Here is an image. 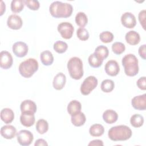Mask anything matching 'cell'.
I'll use <instances>...</instances> for the list:
<instances>
[{"label": "cell", "instance_id": "8fae6325", "mask_svg": "<svg viewBox=\"0 0 146 146\" xmlns=\"http://www.w3.org/2000/svg\"><path fill=\"white\" fill-rule=\"evenodd\" d=\"M122 25L128 29L133 28L136 25V19L135 15L130 12H125L121 17Z\"/></svg>", "mask_w": 146, "mask_h": 146}, {"label": "cell", "instance_id": "2e32d148", "mask_svg": "<svg viewBox=\"0 0 146 146\" xmlns=\"http://www.w3.org/2000/svg\"><path fill=\"white\" fill-rule=\"evenodd\" d=\"M17 133L16 128L11 125H6L2 127L1 128V135L6 139H11L14 138Z\"/></svg>", "mask_w": 146, "mask_h": 146}, {"label": "cell", "instance_id": "9a60e30c", "mask_svg": "<svg viewBox=\"0 0 146 146\" xmlns=\"http://www.w3.org/2000/svg\"><path fill=\"white\" fill-rule=\"evenodd\" d=\"M22 113H35L36 112L37 107L35 103L31 100H23L20 106Z\"/></svg>", "mask_w": 146, "mask_h": 146}, {"label": "cell", "instance_id": "ab89813d", "mask_svg": "<svg viewBox=\"0 0 146 146\" xmlns=\"http://www.w3.org/2000/svg\"><path fill=\"white\" fill-rule=\"evenodd\" d=\"M145 50H146V45L143 44L141 45L139 48V54L140 55V56L143 58L144 60H145V56H146V54H145Z\"/></svg>", "mask_w": 146, "mask_h": 146}, {"label": "cell", "instance_id": "d6a6232c", "mask_svg": "<svg viewBox=\"0 0 146 146\" xmlns=\"http://www.w3.org/2000/svg\"><path fill=\"white\" fill-rule=\"evenodd\" d=\"M53 48L56 52L59 54H62L66 51L68 48V45L65 42L58 40L54 44Z\"/></svg>", "mask_w": 146, "mask_h": 146}, {"label": "cell", "instance_id": "e575fe53", "mask_svg": "<svg viewBox=\"0 0 146 146\" xmlns=\"http://www.w3.org/2000/svg\"><path fill=\"white\" fill-rule=\"evenodd\" d=\"M125 50V45L120 42H116L112 44V50L116 55H120L122 54Z\"/></svg>", "mask_w": 146, "mask_h": 146}, {"label": "cell", "instance_id": "277c9868", "mask_svg": "<svg viewBox=\"0 0 146 146\" xmlns=\"http://www.w3.org/2000/svg\"><path fill=\"white\" fill-rule=\"evenodd\" d=\"M83 66L82 60L78 57L70 58L67 63V68L70 76L75 80H79L83 76Z\"/></svg>", "mask_w": 146, "mask_h": 146}, {"label": "cell", "instance_id": "52a82bcc", "mask_svg": "<svg viewBox=\"0 0 146 146\" xmlns=\"http://www.w3.org/2000/svg\"><path fill=\"white\" fill-rule=\"evenodd\" d=\"M57 29L62 37L66 39H69L72 36L74 28L72 25L69 22H64L58 25Z\"/></svg>", "mask_w": 146, "mask_h": 146}, {"label": "cell", "instance_id": "4316f807", "mask_svg": "<svg viewBox=\"0 0 146 146\" xmlns=\"http://www.w3.org/2000/svg\"><path fill=\"white\" fill-rule=\"evenodd\" d=\"M36 130L40 134H44L48 129V123L44 119H39L36 123Z\"/></svg>", "mask_w": 146, "mask_h": 146}, {"label": "cell", "instance_id": "7a4b0ae2", "mask_svg": "<svg viewBox=\"0 0 146 146\" xmlns=\"http://www.w3.org/2000/svg\"><path fill=\"white\" fill-rule=\"evenodd\" d=\"M131 129L127 125H120L111 127L108 132V137L112 141H125L132 136Z\"/></svg>", "mask_w": 146, "mask_h": 146}, {"label": "cell", "instance_id": "cb8c5ba5", "mask_svg": "<svg viewBox=\"0 0 146 146\" xmlns=\"http://www.w3.org/2000/svg\"><path fill=\"white\" fill-rule=\"evenodd\" d=\"M71 120L73 125L76 127H80L85 123L86 118L84 113L80 112L75 115L71 116Z\"/></svg>", "mask_w": 146, "mask_h": 146}, {"label": "cell", "instance_id": "d6986e66", "mask_svg": "<svg viewBox=\"0 0 146 146\" xmlns=\"http://www.w3.org/2000/svg\"><path fill=\"white\" fill-rule=\"evenodd\" d=\"M126 42L131 45H136L140 40V36L138 33L135 31L131 30L126 33L125 36Z\"/></svg>", "mask_w": 146, "mask_h": 146}, {"label": "cell", "instance_id": "60d3db41", "mask_svg": "<svg viewBox=\"0 0 146 146\" xmlns=\"http://www.w3.org/2000/svg\"><path fill=\"white\" fill-rule=\"evenodd\" d=\"M88 145L89 146H103V143L102 141V140H94L91 141L90 142V143L88 144Z\"/></svg>", "mask_w": 146, "mask_h": 146}, {"label": "cell", "instance_id": "b9f144b4", "mask_svg": "<svg viewBox=\"0 0 146 146\" xmlns=\"http://www.w3.org/2000/svg\"><path fill=\"white\" fill-rule=\"evenodd\" d=\"M35 146H47L48 144L47 143V142L46 141V140H44L43 139H39L37 140H36L35 144H34Z\"/></svg>", "mask_w": 146, "mask_h": 146}, {"label": "cell", "instance_id": "f546056e", "mask_svg": "<svg viewBox=\"0 0 146 146\" xmlns=\"http://www.w3.org/2000/svg\"><path fill=\"white\" fill-rule=\"evenodd\" d=\"M24 6V1L13 0L11 3V10L13 13H19L23 9Z\"/></svg>", "mask_w": 146, "mask_h": 146}, {"label": "cell", "instance_id": "7c38bea8", "mask_svg": "<svg viewBox=\"0 0 146 146\" xmlns=\"http://www.w3.org/2000/svg\"><path fill=\"white\" fill-rule=\"evenodd\" d=\"M104 70L107 75L111 76H115L119 74L120 67L118 63L116 60H110L106 63Z\"/></svg>", "mask_w": 146, "mask_h": 146}, {"label": "cell", "instance_id": "9c48e42d", "mask_svg": "<svg viewBox=\"0 0 146 146\" xmlns=\"http://www.w3.org/2000/svg\"><path fill=\"white\" fill-rule=\"evenodd\" d=\"M13 51L14 55L19 58L25 56L29 50L28 46L23 42H17L13 45Z\"/></svg>", "mask_w": 146, "mask_h": 146}, {"label": "cell", "instance_id": "44dd1931", "mask_svg": "<svg viewBox=\"0 0 146 146\" xmlns=\"http://www.w3.org/2000/svg\"><path fill=\"white\" fill-rule=\"evenodd\" d=\"M103 120L107 124H113L118 119L117 113L113 110H107L103 113Z\"/></svg>", "mask_w": 146, "mask_h": 146}, {"label": "cell", "instance_id": "836d02e7", "mask_svg": "<svg viewBox=\"0 0 146 146\" xmlns=\"http://www.w3.org/2000/svg\"><path fill=\"white\" fill-rule=\"evenodd\" d=\"M113 35L112 33L108 31H106L101 33L99 35L100 40L103 43H110L113 39Z\"/></svg>", "mask_w": 146, "mask_h": 146}, {"label": "cell", "instance_id": "f35d334b", "mask_svg": "<svg viewBox=\"0 0 146 146\" xmlns=\"http://www.w3.org/2000/svg\"><path fill=\"white\" fill-rule=\"evenodd\" d=\"M136 84L137 87L142 90H146V79L145 76H142L136 82Z\"/></svg>", "mask_w": 146, "mask_h": 146}, {"label": "cell", "instance_id": "5bb4252c", "mask_svg": "<svg viewBox=\"0 0 146 146\" xmlns=\"http://www.w3.org/2000/svg\"><path fill=\"white\" fill-rule=\"evenodd\" d=\"M22 20L20 16L16 14L10 15L7 21V26L13 30H19L22 26Z\"/></svg>", "mask_w": 146, "mask_h": 146}, {"label": "cell", "instance_id": "74e56055", "mask_svg": "<svg viewBox=\"0 0 146 146\" xmlns=\"http://www.w3.org/2000/svg\"><path fill=\"white\" fill-rule=\"evenodd\" d=\"M145 10H143L140 11L138 16L139 21L140 23V25L142 26L144 30L145 29Z\"/></svg>", "mask_w": 146, "mask_h": 146}, {"label": "cell", "instance_id": "603a6c76", "mask_svg": "<svg viewBox=\"0 0 146 146\" xmlns=\"http://www.w3.org/2000/svg\"><path fill=\"white\" fill-rule=\"evenodd\" d=\"M40 59L42 63L44 66H50L54 62V56L51 52L48 50H46L41 52Z\"/></svg>", "mask_w": 146, "mask_h": 146}, {"label": "cell", "instance_id": "e0dca14e", "mask_svg": "<svg viewBox=\"0 0 146 146\" xmlns=\"http://www.w3.org/2000/svg\"><path fill=\"white\" fill-rule=\"evenodd\" d=\"M66 82V75L62 72L57 74L54 78L52 85L53 87L56 90H60L63 88Z\"/></svg>", "mask_w": 146, "mask_h": 146}, {"label": "cell", "instance_id": "f1b7e54d", "mask_svg": "<svg viewBox=\"0 0 146 146\" xmlns=\"http://www.w3.org/2000/svg\"><path fill=\"white\" fill-rule=\"evenodd\" d=\"M130 123L133 127H140L144 123V117L140 114H134L131 117Z\"/></svg>", "mask_w": 146, "mask_h": 146}, {"label": "cell", "instance_id": "4dcf8cb0", "mask_svg": "<svg viewBox=\"0 0 146 146\" xmlns=\"http://www.w3.org/2000/svg\"><path fill=\"white\" fill-rule=\"evenodd\" d=\"M88 60L90 66L94 68L99 67L100 66H102L103 61L100 59L94 52L89 56Z\"/></svg>", "mask_w": 146, "mask_h": 146}, {"label": "cell", "instance_id": "4fadbf2b", "mask_svg": "<svg viewBox=\"0 0 146 146\" xmlns=\"http://www.w3.org/2000/svg\"><path fill=\"white\" fill-rule=\"evenodd\" d=\"M132 107L137 110H145L146 109V94L135 96L131 100Z\"/></svg>", "mask_w": 146, "mask_h": 146}, {"label": "cell", "instance_id": "5b68a950", "mask_svg": "<svg viewBox=\"0 0 146 146\" xmlns=\"http://www.w3.org/2000/svg\"><path fill=\"white\" fill-rule=\"evenodd\" d=\"M39 64L38 61L34 58H29L21 62L19 66L20 74L25 78H29L38 70Z\"/></svg>", "mask_w": 146, "mask_h": 146}, {"label": "cell", "instance_id": "8992f818", "mask_svg": "<svg viewBox=\"0 0 146 146\" xmlns=\"http://www.w3.org/2000/svg\"><path fill=\"white\" fill-rule=\"evenodd\" d=\"M98 83V79L94 76H89L86 78L80 87V92L84 95L90 94L95 89Z\"/></svg>", "mask_w": 146, "mask_h": 146}, {"label": "cell", "instance_id": "1f68e13d", "mask_svg": "<svg viewBox=\"0 0 146 146\" xmlns=\"http://www.w3.org/2000/svg\"><path fill=\"white\" fill-rule=\"evenodd\" d=\"M114 87V82L111 79H105L101 83V90L104 92H111L113 90Z\"/></svg>", "mask_w": 146, "mask_h": 146}, {"label": "cell", "instance_id": "3957f363", "mask_svg": "<svg viewBox=\"0 0 146 146\" xmlns=\"http://www.w3.org/2000/svg\"><path fill=\"white\" fill-rule=\"evenodd\" d=\"M122 65L124 68L125 74L128 76H133L139 72V68L138 59L132 54L125 55L122 59Z\"/></svg>", "mask_w": 146, "mask_h": 146}, {"label": "cell", "instance_id": "83f0119b", "mask_svg": "<svg viewBox=\"0 0 146 146\" xmlns=\"http://www.w3.org/2000/svg\"><path fill=\"white\" fill-rule=\"evenodd\" d=\"M75 22L80 27H84L88 22L87 17L83 12H79L75 16Z\"/></svg>", "mask_w": 146, "mask_h": 146}, {"label": "cell", "instance_id": "6da1fadb", "mask_svg": "<svg viewBox=\"0 0 146 146\" xmlns=\"http://www.w3.org/2000/svg\"><path fill=\"white\" fill-rule=\"evenodd\" d=\"M51 15L54 18H68L73 11V7L68 3L60 1L53 2L49 7Z\"/></svg>", "mask_w": 146, "mask_h": 146}, {"label": "cell", "instance_id": "ffe728a7", "mask_svg": "<svg viewBox=\"0 0 146 146\" xmlns=\"http://www.w3.org/2000/svg\"><path fill=\"white\" fill-rule=\"evenodd\" d=\"M1 119L6 124L11 123L14 119V113L10 108H3L1 111Z\"/></svg>", "mask_w": 146, "mask_h": 146}, {"label": "cell", "instance_id": "30bf717a", "mask_svg": "<svg viewBox=\"0 0 146 146\" xmlns=\"http://www.w3.org/2000/svg\"><path fill=\"white\" fill-rule=\"evenodd\" d=\"M13 63L11 54L7 51H2L0 53V66L3 69H9Z\"/></svg>", "mask_w": 146, "mask_h": 146}, {"label": "cell", "instance_id": "d590c367", "mask_svg": "<svg viewBox=\"0 0 146 146\" xmlns=\"http://www.w3.org/2000/svg\"><path fill=\"white\" fill-rule=\"evenodd\" d=\"M76 35L78 38L81 40H86L89 38L88 31L83 27H80L77 30Z\"/></svg>", "mask_w": 146, "mask_h": 146}, {"label": "cell", "instance_id": "484cf974", "mask_svg": "<svg viewBox=\"0 0 146 146\" xmlns=\"http://www.w3.org/2000/svg\"><path fill=\"white\" fill-rule=\"evenodd\" d=\"M94 53L96 55V56L101 60H103L106 58H107L109 54V51L108 48L103 45H100L98 46L95 50Z\"/></svg>", "mask_w": 146, "mask_h": 146}, {"label": "cell", "instance_id": "8d00e7d4", "mask_svg": "<svg viewBox=\"0 0 146 146\" xmlns=\"http://www.w3.org/2000/svg\"><path fill=\"white\" fill-rule=\"evenodd\" d=\"M24 3L26 6L32 10H37L40 7V4L38 1L35 0H25Z\"/></svg>", "mask_w": 146, "mask_h": 146}, {"label": "cell", "instance_id": "7402d4cb", "mask_svg": "<svg viewBox=\"0 0 146 146\" xmlns=\"http://www.w3.org/2000/svg\"><path fill=\"white\" fill-rule=\"evenodd\" d=\"M81 108V103L78 100H74L68 103L67 106V112L71 116H73L80 112Z\"/></svg>", "mask_w": 146, "mask_h": 146}, {"label": "cell", "instance_id": "ac0fdd59", "mask_svg": "<svg viewBox=\"0 0 146 146\" xmlns=\"http://www.w3.org/2000/svg\"><path fill=\"white\" fill-rule=\"evenodd\" d=\"M35 120L34 113H22L20 116V121L21 124L26 127H30L34 125Z\"/></svg>", "mask_w": 146, "mask_h": 146}, {"label": "cell", "instance_id": "ba28073f", "mask_svg": "<svg viewBox=\"0 0 146 146\" xmlns=\"http://www.w3.org/2000/svg\"><path fill=\"white\" fill-rule=\"evenodd\" d=\"M17 141L18 143L23 146H27L31 144L34 137L33 133L28 130H21L17 134Z\"/></svg>", "mask_w": 146, "mask_h": 146}, {"label": "cell", "instance_id": "d4e9b609", "mask_svg": "<svg viewBox=\"0 0 146 146\" xmlns=\"http://www.w3.org/2000/svg\"><path fill=\"white\" fill-rule=\"evenodd\" d=\"M104 132V127L100 124H94L91 125L89 129L90 134L92 136L99 137L102 136Z\"/></svg>", "mask_w": 146, "mask_h": 146}]
</instances>
